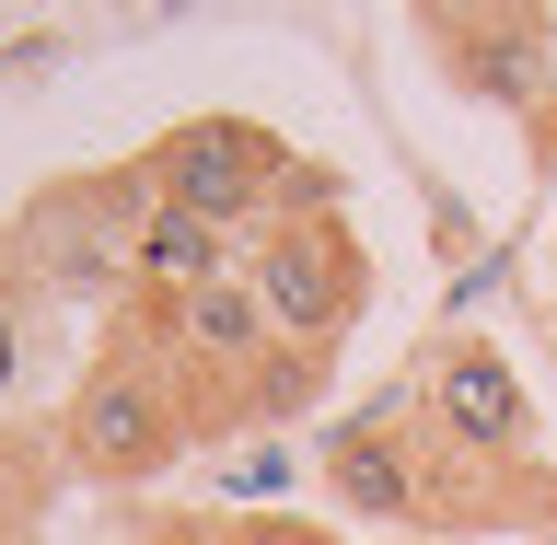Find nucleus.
I'll return each mask as SVG.
<instances>
[{"mask_svg": "<svg viewBox=\"0 0 557 545\" xmlns=\"http://www.w3.org/2000/svg\"><path fill=\"white\" fill-rule=\"evenodd\" d=\"M24 325H35V278L12 268V244H0V395H12V383H24Z\"/></svg>", "mask_w": 557, "mask_h": 545, "instance_id": "9b49d317", "label": "nucleus"}, {"mask_svg": "<svg viewBox=\"0 0 557 545\" xmlns=\"http://www.w3.org/2000/svg\"><path fill=\"white\" fill-rule=\"evenodd\" d=\"M139 209H151V174L116 163V174H59L47 198H24L12 221V268L35 278V302H128V244H139Z\"/></svg>", "mask_w": 557, "mask_h": 545, "instance_id": "7ed1b4c3", "label": "nucleus"}, {"mask_svg": "<svg viewBox=\"0 0 557 545\" xmlns=\"http://www.w3.org/2000/svg\"><path fill=\"white\" fill-rule=\"evenodd\" d=\"M70 453H59V418L35 430V418H0V534H35V511L59 499Z\"/></svg>", "mask_w": 557, "mask_h": 545, "instance_id": "1a4fd4ad", "label": "nucleus"}, {"mask_svg": "<svg viewBox=\"0 0 557 545\" xmlns=\"http://www.w3.org/2000/svg\"><path fill=\"white\" fill-rule=\"evenodd\" d=\"M325 383H337V348H313V337H278V360H268L256 383H244L233 430H290L302 407H325Z\"/></svg>", "mask_w": 557, "mask_h": 545, "instance_id": "9d476101", "label": "nucleus"}, {"mask_svg": "<svg viewBox=\"0 0 557 545\" xmlns=\"http://www.w3.org/2000/svg\"><path fill=\"white\" fill-rule=\"evenodd\" d=\"M244 278H256V302H268L278 337H313V348H337L360 325V302H372V256H360V233H348L337 209H302V221L256 233L244 244Z\"/></svg>", "mask_w": 557, "mask_h": 545, "instance_id": "20e7f679", "label": "nucleus"}, {"mask_svg": "<svg viewBox=\"0 0 557 545\" xmlns=\"http://www.w3.org/2000/svg\"><path fill=\"white\" fill-rule=\"evenodd\" d=\"M418 35L442 47L453 94L499 104V116H522V128H546L557 116V12H418Z\"/></svg>", "mask_w": 557, "mask_h": 545, "instance_id": "423d86ee", "label": "nucleus"}, {"mask_svg": "<svg viewBox=\"0 0 557 545\" xmlns=\"http://www.w3.org/2000/svg\"><path fill=\"white\" fill-rule=\"evenodd\" d=\"M221 278H244V233H221L209 209H174V198L139 209L128 302H198V290H221Z\"/></svg>", "mask_w": 557, "mask_h": 545, "instance_id": "6e6552de", "label": "nucleus"}, {"mask_svg": "<svg viewBox=\"0 0 557 545\" xmlns=\"http://www.w3.org/2000/svg\"><path fill=\"white\" fill-rule=\"evenodd\" d=\"M233 545H348V534H337V522L278 511V499H244V511H233Z\"/></svg>", "mask_w": 557, "mask_h": 545, "instance_id": "f8f14e48", "label": "nucleus"}, {"mask_svg": "<svg viewBox=\"0 0 557 545\" xmlns=\"http://www.w3.org/2000/svg\"><path fill=\"white\" fill-rule=\"evenodd\" d=\"M325 499L348 522H383V534L430 522V407H418V383H383L372 407H348L325 430Z\"/></svg>", "mask_w": 557, "mask_h": 545, "instance_id": "39448f33", "label": "nucleus"}, {"mask_svg": "<svg viewBox=\"0 0 557 545\" xmlns=\"http://www.w3.org/2000/svg\"><path fill=\"white\" fill-rule=\"evenodd\" d=\"M418 407H430V442L476 453V465H534V395L487 337H442L418 360Z\"/></svg>", "mask_w": 557, "mask_h": 545, "instance_id": "0eeeda50", "label": "nucleus"}, {"mask_svg": "<svg viewBox=\"0 0 557 545\" xmlns=\"http://www.w3.org/2000/svg\"><path fill=\"white\" fill-rule=\"evenodd\" d=\"M198 442H221L209 383L186 372L163 337H139L128 313H116V337L82 360V383H70V407H59L70 476H94V487H151L163 465H186Z\"/></svg>", "mask_w": 557, "mask_h": 545, "instance_id": "f257e3e1", "label": "nucleus"}, {"mask_svg": "<svg viewBox=\"0 0 557 545\" xmlns=\"http://www.w3.org/2000/svg\"><path fill=\"white\" fill-rule=\"evenodd\" d=\"M139 174H151V198L209 209V221L244 233V244L278 233V221H302V209H337V174H313L268 116H174V128L139 151Z\"/></svg>", "mask_w": 557, "mask_h": 545, "instance_id": "f03ea898", "label": "nucleus"}, {"mask_svg": "<svg viewBox=\"0 0 557 545\" xmlns=\"http://www.w3.org/2000/svg\"><path fill=\"white\" fill-rule=\"evenodd\" d=\"M151 545H233V522H209V511H163V522H151Z\"/></svg>", "mask_w": 557, "mask_h": 545, "instance_id": "ddd939ff", "label": "nucleus"}, {"mask_svg": "<svg viewBox=\"0 0 557 545\" xmlns=\"http://www.w3.org/2000/svg\"><path fill=\"white\" fill-rule=\"evenodd\" d=\"M0 545H24V534H0Z\"/></svg>", "mask_w": 557, "mask_h": 545, "instance_id": "4468645a", "label": "nucleus"}]
</instances>
